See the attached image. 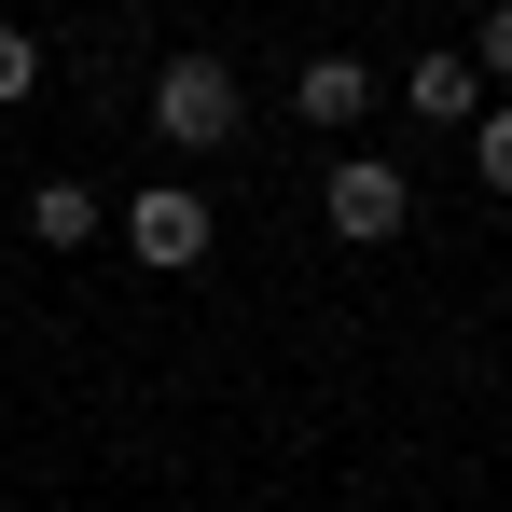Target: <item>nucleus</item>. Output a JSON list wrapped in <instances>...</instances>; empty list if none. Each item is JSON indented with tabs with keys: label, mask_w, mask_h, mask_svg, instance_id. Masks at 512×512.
I'll list each match as a JSON object with an SVG mask.
<instances>
[{
	"label": "nucleus",
	"mask_w": 512,
	"mask_h": 512,
	"mask_svg": "<svg viewBox=\"0 0 512 512\" xmlns=\"http://www.w3.org/2000/svg\"><path fill=\"white\" fill-rule=\"evenodd\" d=\"M42 84V42H28V28H0V97H28Z\"/></svg>",
	"instance_id": "nucleus-8"
},
{
	"label": "nucleus",
	"mask_w": 512,
	"mask_h": 512,
	"mask_svg": "<svg viewBox=\"0 0 512 512\" xmlns=\"http://www.w3.org/2000/svg\"><path fill=\"white\" fill-rule=\"evenodd\" d=\"M416 111H429V125H485V84H471V56H416Z\"/></svg>",
	"instance_id": "nucleus-4"
},
{
	"label": "nucleus",
	"mask_w": 512,
	"mask_h": 512,
	"mask_svg": "<svg viewBox=\"0 0 512 512\" xmlns=\"http://www.w3.org/2000/svg\"><path fill=\"white\" fill-rule=\"evenodd\" d=\"M402 222H416V194H402V167L346 153V167H333V236H360V250H374V236H402Z\"/></svg>",
	"instance_id": "nucleus-2"
},
{
	"label": "nucleus",
	"mask_w": 512,
	"mask_h": 512,
	"mask_svg": "<svg viewBox=\"0 0 512 512\" xmlns=\"http://www.w3.org/2000/svg\"><path fill=\"white\" fill-rule=\"evenodd\" d=\"M485 70H499V84H512V0H499V14H485V42H471V84H485Z\"/></svg>",
	"instance_id": "nucleus-9"
},
{
	"label": "nucleus",
	"mask_w": 512,
	"mask_h": 512,
	"mask_svg": "<svg viewBox=\"0 0 512 512\" xmlns=\"http://www.w3.org/2000/svg\"><path fill=\"white\" fill-rule=\"evenodd\" d=\"M125 250H139V263H194V250H208V208H194L180 180H153V194L125 208Z\"/></svg>",
	"instance_id": "nucleus-3"
},
{
	"label": "nucleus",
	"mask_w": 512,
	"mask_h": 512,
	"mask_svg": "<svg viewBox=\"0 0 512 512\" xmlns=\"http://www.w3.org/2000/svg\"><path fill=\"white\" fill-rule=\"evenodd\" d=\"M360 111H374V70L360 56H319L305 70V125H360Z\"/></svg>",
	"instance_id": "nucleus-5"
},
{
	"label": "nucleus",
	"mask_w": 512,
	"mask_h": 512,
	"mask_svg": "<svg viewBox=\"0 0 512 512\" xmlns=\"http://www.w3.org/2000/svg\"><path fill=\"white\" fill-rule=\"evenodd\" d=\"M471 167H485V194H512V111H485V125H471Z\"/></svg>",
	"instance_id": "nucleus-7"
},
{
	"label": "nucleus",
	"mask_w": 512,
	"mask_h": 512,
	"mask_svg": "<svg viewBox=\"0 0 512 512\" xmlns=\"http://www.w3.org/2000/svg\"><path fill=\"white\" fill-rule=\"evenodd\" d=\"M28 236H42V250H84V236H97V194H84V180H42V194H28Z\"/></svg>",
	"instance_id": "nucleus-6"
},
{
	"label": "nucleus",
	"mask_w": 512,
	"mask_h": 512,
	"mask_svg": "<svg viewBox=\"0 0 512 512\" xmlns=\"http://www.w3.org/2000/svg\"><path fill=\"white\" fill-rule=\"evenodd\" d=\"M153 125H167L180 153H222V139H236V70H222V56H167V70H153Z\"/></svg>",
	"instance_id": "nucleus-1"
}]
</instances>
